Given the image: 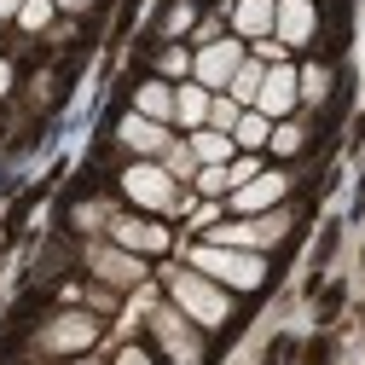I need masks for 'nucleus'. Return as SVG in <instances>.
<instances>
[{
  "instance_id": "obj_24",
  "label": "nucleus",
  "mask_w": 365,
  "mask_h": 365,
  "mask_svg": "<svg viewBox=\"0 0 365 365\" xmlns=\"http://www.w3.org/2000/svg\"><path fill=\"white\" fill-rule=\"evenodd\" d=\"M267 145H272V151H296V145H302V128H290V122H284V128H272V133H267Z\"/></svg>"
},
{
  "instance_id": "obj_7",
  "label": "nucleus",
  "mask_w": 365,
  "mask_h": 365,
  "mask_svg": "<svg viewBox=\"0 0 365 365\" xmlns=\"http://www.w3.org/2000/svg\"><path fill=\"white\" fill-rule=\"evenodd\" d=\"M284 215H272V220H238V226H220L215 232V244H232V250H261V244H272V238H284Z\"/></svg>"
},
{
  "instance_id": "obj_18",
  "label": "nucleus",
  "mask_w": 365,
  "mask_h": 365,
  "mask_svg": "<svg viewBox=\"0 0 365 365\" xmlns=\"http://www.w3.org/2000/svg\"><path fill=\"white\" fill-rule=\"evenodd\" d=\"M261 76H267V70H261V58H244V64H238V76L226 81V93H232L238 105H255V93H261Z\"/></svg>"
},
{
  "instance_id": "obj_4",
  "label": "nucleus",
  "mask_w": 365,
  "mask_h": 365,
  "mask_svg": "<svg viewBox=\"0 0 365 365\" xmlns=\"http://www.w3.org/2000/svg\"><path fill=\"white\" fill-rule=\"evenodd\" d=\"M238 64H244L238 41H209V47L192 58V76H197V87H226V81L238 76Z\"/></svg>"
},
{
  "instance_id": "obj_16",
  "label": "nucleus",
  "mask_w": 365,
  "mask_h": 365,
  "mask_svg": "<svg viewBox=\"0 0 365 365\" xmlns=\"http://www.w3.org/2000/svg\"><path fill=\"white\" fill-rule=\"evenodd\" d=\"M203 116H209V87L186 81V87L174 93V122H186V128H203Z\"/></svg>"
},
{
  "instance_id": "obj_21",
  "label": "nucleus",
  "mask_w": 365,
  "mask_h": 365,
  "mask_svg": "<svg viewBox=\"0 0 365 365\" xmlns=\"http://www.w3.org/2000/svg\"><path fill=\"white\" fill-rule=\"evenodd\" d=\"M163 157H168V163H163V168H168V174H174V180H192V174H197V168H203V163H197V157H192V145H168V151H163Z\"/></svg>"
},
{
  "instance_id": "obj_2",
  "label": "nucleus",
  "mask_w": 365,
  "mask_h": 365,
  "mask_svg": "<svg viewBox=\"0 0 365 365\" xmlns=\"http://www.w3.org/2000/svg\"><path fill=\"white\" fill-rule=\"evenodd\" d=\"M174 307L186 313V319H197V325H226V313H232V302H226V290L215 284V279H203V272L192 267V272H174Z\"/></svg>"
},
{
  "instance_id": "obj_6",
  "label": "nucleus",
  "mask_w": 365,
  "mask_h": 365,
  "mask_svg": "<svg viewBox=\"0 0 365 365\" xmlns=\"http://www.w3.org/2000/svg\"><path fill=\"white\" fill-rule=\"evenodd\" d=\"M313 24H319L313 0H279V6H272V35H279L284 47H302V41L313 35Z\"/></svg>"
},
{
  "instance_id": "obj_1",
  "label": "nucleus",
  "mask_w": 365,
  "mask_h": 365,
  "mask_svg": "<svg viewBox=\"0 0 365 365\" xmlns=\"http://www.w3.org/2000/svg\"><path fill=\"white\" fill-rule=\"evenodd\" d=\"M192 267L203 272V279H215V284H238V290H255V284L267 279L261 255L232 250V244H197V250H192Z\"/></svg>"
},
{
  "instance_id": "obj_30",
  "label": "nucleus",
  "mask_w": 365,
  "mask_h": 365,
  "mask_svg": "<svg viewBox=\"0 0 365 365\" xmlns=\"http://www.w3.org/2000/svg\"><path fill=\"white\" fill-rule=\"evenodd\" d=\"M6 87H12V70H6V64H0V93H6Z\"/></svg>"
},
{
  "instance_id": "obj_28",
  "label": "nucleus",
  "mask_w": 365,
  "mask_h": 365,
  "mask_svg": "<svg viewBox=\"0 0 365 365\" xmlns=\"http://www.w3.org/2000/svg\"><path fill=\"white\" fill-rule=\"evenodd\" d=\"M186 70H192L186 53H163V76H186Z\"/></svg>"
},
{
  "instance_id": "obj_12",
  "label": "nucleus",
  "mask_w": 365,
  "mask_h": 365,
  "mask_svg": "<svg viewBox=\"0 0 365 365\" xmlns=\"http://www.w3.org/2000/svg\"><path fill=\"white\" fill-rule=\"evenodd\" d=\"M232 133H220V128H197L192 133V157L203 163V168H220V163H232Z\"/></svg>"
},
{
  "instance_id": "obj_15",
  "label": "nucleus",
  "mask_w": 365,
  "mask_h": 365,
  "mask_svg": "<svg viewBox=\"0 0 365 365\" xmlns=\"http://www.w3.org/2000/svg\"><path fill=\"white\" fill-rule=\"evenodd\" d=\"M133 110L151 116V122H174V93H168V81H145L140 93H133Z\"/></svg>"
},
{
  "instance_id": "obj_14",
  "label": "nucleus",
  "mask_w": 365,
  "mask_h": 365,
  "mask_svg": "<svg viewBox=\"0 0 365 365\" xmlns=\"http://www.w3.org/2000/svg\"><path fill=\"white\" fill-rule=\"evenodd\" d=\"M272 6H279V0H238V12H232L238 35H250V41L272 35Z\"/></svg>"
},
{
  "instance_id": "obj_8",
  "label": "nucleus",
  "mask_w": 365,
  "mask_h": 365,
  "mask_svg": "<svg viewBox=\"0 0 365 365\" xmlns=\"http://www.w3.org/2000/svg\"><path fill=\"white\" fill-rule=\"evenodd\" d=\"M296 105V70H284V64H272L267 76H261V93H255V110L261 116H284Z\"/></svg>"
},
{
  "instance_id": "obj_5",
  "label": "nucleus",
  "mask_w": 365,
  "mask_h": 365,
  "mask_svg": "<svg viewBox=\"0 0 365 365\" xmlns=\"http://www.w3.org/2000/svg\"><path fill=\"white\" fill-rule=\"evenodd\" d=\"M151 331L163 336V348H168L180 365H197V354H203V348H197V336L186 331V319H180L174 307H157V313H151Z\"/></svg>"
},
{
  "instance_id": "obj_22",
  "label": "nucleus",
  "mask_w": 365,
  "mask_h": 365,
  "mask_svg": "<svg viewBox=\"0 0 365 365\" xmlns=\"http://www.w3.org/2000/svg\"><path fill=\"white\" fill-rule=\"evenodd\" d=\"M47 18H53V0H24V6H18L24 29H47Z\"/></svg>"
},
{
  "instance_id": "obj_19",
  "label": "nucleus",
  "mask_w": 365,
  "mask_h": 365,
  "mask_svg": "<svg viewBox=\"0 0 365 365\" xmlns=\"http://www.w3.org/2000/svg\"><path fill=\"white\" fill-rule=\"evenodd\" d=\"M47 342L53 348H87V342H93V319H58Z\"/></svg>"
},
{
  "instance_id": "obj_29",
  "label": "nucleus",
  "mask_w": 365,
  "mask_h": 365,
  "mask_svg": "<svg viewBox=\"0 0 365 365\" xmlns=\"http://www.w3.org/2000/svg\"><path fill=\"white\" fill-rule=\"evenodd\" d=\"M116 365H151V359H145L140 348H122V354H116Z\"/></svg>"
},
{
  "instance_id": "obj_27",
  "label": "nucleus",
  "mask_w": 365,
  "mask_h": 365,
  "mask_svg": "<svg viewBox=\"0 0 365 365\" xmlns=\"http://www.w3.org/2000/svg\"><path fill=\"white\" fill-rule=\"evenodd\" d=\"M255 58H267V64H279V58H284V41H272V35H261V41H255Z\"/></svg>"
},
{
  "instance_id": "obj_31",
  "label": "nucleus",
  "mask_w": 365,
  "mask_h": 365,
  "mask_svg": "<svg viewBox=\"0 0 365 365\" xmlns=\"http://www.w3.org/2000/svg\"><path fill=\"white\" fill-rule=\"evenodd\" d=\"M18 6H24V0H0V12H18Z\"/></svg>"
},
{
  "instance_id": "obj_10",
  "label": "nucleus",
  "mask_w": 365,
  "mask_h": 365,
  "mask_svg": "<svg viewBox=\"0 0 365 365\" xmlns=\"http://www.w3.org/2000/svg\"><path fill=\"white\" fill-rule=\"evenodd\" d=\"M122 145H128V151H145V157H157V151H168V128L133 110V116H122Z\"/></svg>"
},
{
  "instance_id": "obj_32",
  "label": "nucleus",
  "mask_w": 365,
  "mask_h": 365,
  "mask_svg": "<svg viewBox=\"0 0 365 365\" xmlns=\"http://www.w3.org/2000/svg\"><path fill=\"white\" fill-rule=\"evenodd\" d=\"M53 6H87V0H53Z\"/></svg>"
},
{
  "instance_id": "obj_13",
  "label": "nucleus",
  "mask_w": 365,
  "mask_h": 365,
  "mask_svg": "<svg viewBox=\"0 0 365 365\" xmlns=\"http://www.w3.org/2000/svg\"><path fill=\"white\" fill-rule=\"evenodd\" d=\"M93 267H99V279H110V284H140V272H145L128 250H93Z\"/></svg>"
},
{
  "instance_id": "obj_26",
  "label": "nucleus",
  "mask_w": 365,
  "mask_h": 365,
  "mask_svg": "<svg viewBox=\"0 0 365 365\" xmlns=\"http://www.w3.org/2000/svg\"><path fill=\"white\" fill-rule=\"evenodd\" d=\"M296 93L319 99V93H325V70H302V81H296Z\"/></svg>"
},
{
  "instance_id": "obj_17",
  "label": "nucleus",
  "mask_w": 365,
  "mask_h": 365,
  "mask_svg": "<svg viewBox=\"0 0 365 365\" xmlns=\"http://www.w3.org/2000/svg\"><path fill=\"white\" fill-rule=\"evenodd\" d=\"M267 133H272V116H261L255 105L232 122V145H244V151H255V145H267Z\"/></svg>"
},
{
  "instance_id": "obj_9",
  "label": "nucleus",
  "mask_w": 365,
  "mask_h": 365,
  "mask_svg": "<svg viewBox=\"0 0 365 365\" xmlns=\"http://www.w3.org/2000/svg\"><path fill=\"white\" fill-rule=\"evenodd\" d=\"M279 197H284V174H255V180H244V186H232V209L238 215H261Z\"/></svg>"
},
{
  "instance_id": "obj_3",
  "label": "nucleus",
  "mask_w": 365,
  "mask_h": 365,
  "mask_svg": "<svg viewBox=\"0 0 365 365\" xmlns=\"http://www.w3.org/2000/svg\"><path fill=\"white\" fill-rule=\"evenodd\" d=\"M122 192H128L133 203L157 209V215L186 209V203H180V192H174V174H168V168H157V163H133V168L122 174Z\"/></svg>"
},
{
  "instance_id": "obj_23",
  "label": "nucleus",
  "mask_w": 365,
  "mask_h": 365,
  "mask_svg": "<svg viewBox=\"0 0 365 365\" xmlns=\"http://www.w3.org/2000/svg\"><path fill=\"white\" fill-rule=\"evenodd\" d=\"M197 186H203L209 197H220V192H232V180H226V163H220V168H197Z\"/></svg>"
},
{
  "instance_id": "obj_25",
  "label": "nucleus",
  "mask_w": 365,
  "mask_h": 365,
  "mask_svg": "<svg viewBox=\"0 0 365 365\" xmlns=\"http://www.w3.org/2000/svg\"><path fill=\"white\" fill-rule=\"evenodd\" d=\"M261 174V163L255 157H238V163H226V180H232V186H244V180H255Z\"/></svg>"
},
{
  "instance_id": "obj_11",
  "label": "nucleus",
  "mask_w": 365,
  "mask_h": 365,
  "mask_svg": "<svg viewBox=\"0 0 365 365\" xmlns=\"http://www.w3.org/2000/svg\"><path fill=\"white\" fill-rule=\"evenodd\" d=\"M110 238H116L122 250H140V255L168 250V232H163L157 220H116V226H110Z\"/></svg>"
},
{
  "instance_id": "obj_20",
  "label": "nucleus",
  "mask_w": 365,
  "mask_h": 365,
  "mask_svg": "<svg viewBox=\"0 0 365 365\" xmlns=\"http://www.w3.org/2000/svg\"><path fill=\"white\" fill-rule=\"evenodd\" d=\"M238 116H244V105L226 93V99H209V116H203V122H209V128H220V133H232V122H238Z\"/></svg>"
}]
</instances>
